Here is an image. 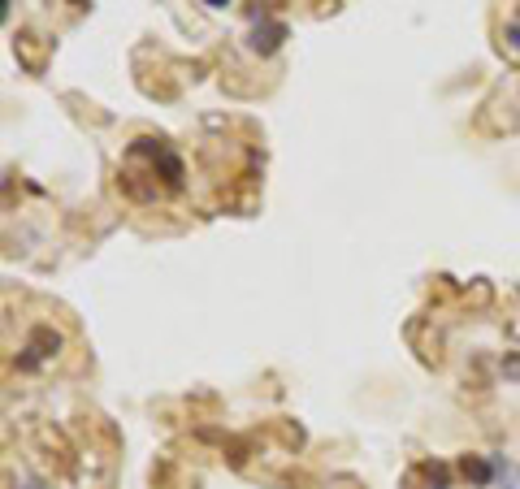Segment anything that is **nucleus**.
I'll use <instances>...</instances> for the list:
<instances>
[{
    "label": "nucleus",
    "instance_id": "nucleus-1",
    "mask_svg": "<svg viewBox=\"0 0 520 489\" xmlns=\"http://www.w3.org/2000/svg\"><path fill=\"white\" fill-rule=\"evenodd\" d=\"M139 182H148V191H143L139 204H156L165 200V195H178L187 187V169H182V156L174 152V143L169 139H152L143 135L126 148V161H122V191L135 195Z\"/></svg>",
    "mask_w": 520,
    "mask_h": 489
},
{
    "label": "nucleus",
    "instance_id": "nucleus-5",
    "mask_svg": "<svg viewBox=\"0 0 520 489\" xmlns=\"http://www.w3.org/2000/svg\"><path fill=\"white\" fill-rule=\"evenodd\" d=\"M503 35H507V48H512L516 57H520V13H516L512 22H507V31H503Z\"/></svg>",
    "mask_w": 520,
    "mask_h": 489
},
{
    "label": "nucleus",
    "instance_id": "nucleus-6",
    "mask_svg": "<svg viewBox=\"0 0 520 489\" xmlns=\"http://www.w3.org/2000/svg\"><path fill=\"white\" fill-rule=\"evenodd\" d=\"M204 5H213V9H226V5H230V0H204Z\"/></svg>",
    "mask_w": 520,
    "mask_h": 489
},
{
    "label": "nucleus",
    "instance_id": "nucleus-2",
    "mask_svg": "<svg viewBox=\"0 0 520 489\" xmlns=\"http://www.w3.org/2000/svg\"><path fill=\"white\" fill-rule=\"evenodd\" d=\"M57 351H61V334L52 325H39L31 338H26V347L18 355V368L22 373H35V368H44L48 360H57Z\"/></svg>",
    "mask_w": 520,
    "mask_h": 489
},
{
    "label": "nucleus",
    "instance_id": "nucleus-4",
    "mask_svg": "<svg viewBox=\"0 0 520 489\" xmlns=\"http://www.w3.org/2000/svg\"><path fill=\"white\" fill-rule=\"evenodd\" d=\"M494 468H499V464H486V459H464V477H473L477 485H490Z\"/></svg>",
    "mask_w": 520,
    "mask_h": 489
},
{
    "label": "nucleus",
    "instance_id": "nucleus-3",
    "mask_svg": "<svg viewBox=\"0 0 520 489\" xmlns=\"http://www.w3.org/2000/svg\"><path fill=\"white\" fill-rule=\"evenodd\" d=\"M286 39V22H273V18H260L252 26V39H247V48L260 52V57H269V52H278Z\"/></svg>",
    "mask_w": 520,
    "mask_h": 489
}]
</instances>
